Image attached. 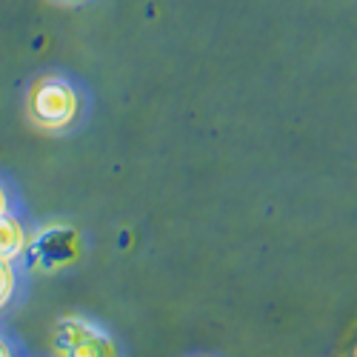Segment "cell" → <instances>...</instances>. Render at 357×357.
<instances>
[{
  "label": "cell",
  "mask_w": 357,
  "mask_h": 357,
  "mask_svg": "<svg viewBox=\"0 0 357 357\" xmlns=\"http://www.w3.org/2000/svg\"><path fill=\"white\" fill-rule=\"evenodd\" d=\"M29 117L49 132H61L75 123V117L80 112V98L75 92V86L63 77H43L32 86L26 100Z\"/></svg>",
  "instance_id": "cell-1"
},
{
  "label": "cell",
  "mask_w": 357,
  "mask_h": 357,
  "mask_svg": "<svg viewBox=\"0 0 357 357\" xmlns=\"http://www.w3.org/2000/svg\"><path fill=\"white\" fill-rule=\"evenodd\" d=\"M54 357H117L114 340L92 320L69 314L61 317L52 329Z\"/></svg>",
  "instance_id": "cell-2"
},
{
  "label": "cell",
  "mask_w": 357,
  "mask_h": 357,
  "mask_svg": "<svg viewBox=\"0 0 357 357\" xmlns=\"http://www.w3.org/2000/svg\"><path fill=\"white\" fill-rule=\"evenodd\" d=\"M26 263L35 272H57L63 266L75 263L80 255V234L72 226L63 223H52L40 229L35 237L26 241Z\"/></svg>",
  "instance_id": "cell-3"
},
{
  "label": "cell",
  "mask_w": 357,
  "mask_h": 357,
  "mask_svg": "<svg viewBox=\"0 0 357 357\" xmlns=\"http://www.w3.org/2000/svg\"><path fill=\"white\" fill-rule=\"evenodd\" d=\"M26 229L15 215H0V257L3 260H17L26 249Z\"/></svg>",
  "instance_id": "cell-4"
},
{
  "label": "cell",
  "mask_w": 357,
  "mask_h": 357,
  "mask_svg": "<svg viewBox=\"0 0 357 357\" xmlns=\"http://www.w3.org/2000/svg\"><path fill=\"white\" fill-rule=\"evenodd\" d=\"M15 283H17V275H15L12 260H3V257H0V309H3V306L12 301Z\"/></svg>",
  "instance_id": "cell-5"
},
{
  "label": "cell",
  "mask_w": 357,
  "mask_h": 357,
  "mask_svg": "<svg viewBox=\"0 0 357 357\" xmlns=\"http://www.w3.org/2000/svg\"><path fill=\"white\" fill-rule=\"evenodd\" d=\"M9 212V195L3 189V183H0V215H6Z\"/></svg>",
  "instance_id": "cell-6"
},
{
  "label": "cell",
  "mask_w": 357,
  "mask_h": 357,
  "mask_svg": "<svg viewBox=\"0 0 357 357\" xmlns=\"http://www.w3.org/2000/svg\"><path fill=\"white\" fill-rule=\"evenodd\" d=\"M0 357H12V349H9V343L0 337Z\"/></svg>",
  "instance_id": "cell-7"
},
{
  "label": "cell",
  "mask_w": 357,
  "mask_h": 357,
  "mask_svg": "<svg viewBox=\"0 0 357 357\" xmlns=\"http://www.w3.org/2000/svg\"><path fill=\"white\" fill-rule=\"evenodd\" d=\"M354 357H357V346H354Z\"/></svg>",
  "instance_id": "cell-8"
}]
</instances>
